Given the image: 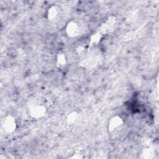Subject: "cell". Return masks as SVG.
Segmentation results:
<instances>
[{"label":"cell","mask_w":159,"mask_h":159,"mask_svg":"<svg viewBox=\"0 0 159 159\" xmlns=\"http://www.w3.org/2000/svg\"><path fill=\"white\" fill-rule=\"evenodd\" d=\"M2 127L6 134H11L14 132L17 129V123L15 118L11 115L7 116L3 120Z\"/></svg>","instance_id":"obj_3"},{"label":"cell","mask_w":159,"mask_h":159,"mask_svg":"<svg viewBox=\"0 0 159 159\" xmlns=\"http://www.w3.org/2000/svg\"><path fill=\"white\" fill-rule=\"evenodd\" d=\"M65 33L69 38H75L80 35V27L79 23L75 20L69 21L65 27Z\"/></svg>","instance_id":"obj_2"},{"label":"cell","mask_w":159,"mask_h":159,"mask_svg":"<svg viewBox=\"0 0 159 159\" xmlns=\"http://www.w3.org/2000/svg\"><path fill=\"white\" fill-rule=\"evenodd\" d=\"M86 48L82 45H78L75 49V53L78 56H83L86 52Z\"/></svg>","instance_id":"obj_13"},{"label":"cell","mask_w":159,"mask_h":159,"mask_svg":"<svg viewBox=\"0 0 159 159\" xmlns=\"http://www.w3.org/2000/svg\"><path fill=\"white\" fill-rule=\"evenodd\" d=\"M156 154L155 150L153 148V146L147 148H143L140 153L139 157L144 159H152L155 158Z\"/></svg>","instance_id":"obj_10"},{"label":"cell","mask_w":159,"mask_h":159,"mask_svg":"<svg viewBox=\"0 0 159 159\" xmlns=\"http://www.w3.org/2000/svg\"><path fill=\"white\" fill-rule=\"evenodd\" d=\"M56 65L58 68H63L67 64V58L64 52L59 51L56 55Z\"/></svg>","instance_id":"obj_8"},{"label":"cell","mask_w":159,"mask_h":159,"mask_svg":"<svg viewBox=\"0 0 159 159\" xmlns=\"http://www.w3.org/2000/svg\"><path fill=\"white\" fill-rule=\"evenodd\" d=\"M102 37V34L99 32L97 31L93 34H92L89 38V45L91 47H93L97 45H98Z\"/></svg>","instance_id":"obj_12"},{"label":"cell","mask_w":159,"mask_h":159,"mask_svg":"<svg viewBox=\"0 0 159 159\" xmlns=\"http://www.w3.org/2000/svg\"><path fill=\"white\" fill-rule=\"evenodd\" d=\"M65 124L68 126L76 125L80 120V114L76 111L70 112L65 117Z\"/></svg>","instance_id":"obj_5"},{"label":"cell","mask_w":159,"mask_h":159,"mask_svg":"<svg viewBox=\"0 0 159 159\" xmlns=\"http://www.w3.org/2000/svg\"><path fill=\"white\" fill-rule=\"evenodd\" d=\"M60 15V9L57 6H52L47 12V17L50 21H54Z\"/></svg>","instance_id":"obj_9"},{"label":"cell","mask_w":159,"mask_h":159,"mask_svg":"<svg viewBox=\"0 0 159 159\" xmlns=\"http://www.w3.org/2000/svg\"><path fill=\"white\" fill-rule=\"evenodd\" d=\"M139 143L143 148L150 147L153 146V140L150 136L143 135L139 139Z\"/></svg>","instance_id":"obj_11"},{"label":"cell","mask_w":159,"mask_h":159,"mask_svg":"<svg viewBox=\"0 0 159 159\" xmlns=\"http://www.w3.org/2000/svg\"><path fill=\"white\" fill-rule=\"evenodd\" d=\"M85 152L83 148H78L68 150L66 153L65 157L67 158H75L81 159L85 158Z\"/></svg>","instance_id":"obj_6"},{"label":"cell","mask_w":159,"mask_h":159,"mask_svg":"<svg viewBox=\"0 0 159 159\" xmlns=\"http://www.w3.org/2000/svg\"><path fill=\"white\" fill-rule=\"evenodd\" d=\"M29 116L35 119H39L45 116L47 112V107L41 98H32L27 102Z\"/></svg>","instance_id":"obj_1"},{"label":"cell","mask_w":159,"mask_h":159,"mask_svg":"<svg viewBox=\"0 0 159 159\" xmlns=\"http://www.w3.org/2000/svg\"><path fill=\"white\" fill-rule=\"evenodd\" d=\"M115 21H116L115 17H109V19L101 25L98 32L101 33L102 35L107 32L110 29L112 28V27L115 24Z\"/></svg>","instance_id":"obj_7"},{"label":"cell","mask_w":159,"mask_h":159,"mask_svg":"<svg viewBox=\"0 0 159 159\" xmlns=\"http://www.w3.org/2000/svg\"><path fill=\"white\" fill-rule=\"evenodd\" d=\"M134 37H135V33L132 31H130V32H127L125 34L124 39L126 41H130V40H132L134 38Z\"/></svg>","instance_id":"obj_14"},{"label":"cell","mask_w":159,"mask_h":159,"mask_svg":"<svg viewBox=\"0 0 159 159\" xmlns=\"http://www.w3.org/2000/svg\"><path fill=\"white\" fill-rule=\"evenodd\" d=\"M124 119L118 115L111 117L107 122V130L109 133H114L122 127L124 124Z\"/></svg>","instance_id":"obj_4"}]
</instances>
